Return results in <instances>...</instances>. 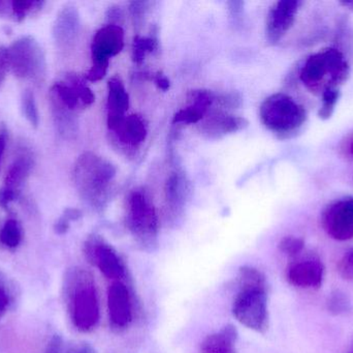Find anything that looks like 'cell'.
Returning a JSON list of instances; mask_svg holds the SVG:
<instances>
[{"instance_id":"8","label":"cell","mask_w":353,"mask_h":353,"mask_svg":"<svg viewBox=\"0 0 353 353\" xmlns=\"http://www.w3.org/2000/svg\"><path fill=\"white\" fill-rule=\"evenodd\" d=\"M124 47V31L121 26L108 24L97 31L93 37L92 66L87 72L86 80L97 82L107 74L110 58L118 55Z\"/></svg>"},{"instance_id":"32","label":"cell","mask_w":353,"mask_h":353,"mask_svg":"<svg viewBox=\"0 0 353 353\" xmlns=\"http://www.w3.org/2000/svg\"><path fill=\"white\" fill-rule=\"evenodd\" d=\"M305 248V242L302 238L296 236H285L279 242V249L288 256H296Z\"/></svg>"},{"instance_id":"26","label":"cell","mask_w":353,"mask_h":353,"mask_svg":"<svg viewBox=\"0 0 353 353\" xmlns=\"http://www.w3.org/2000/svg\"><path fill=\"white\" fill-rule=\"evenodd\" d=\"M238 283L240 288L267 287L265 275L251 267H243L239 269Z\"/></svg>"},{"instance_id":"11","label":"cell","mask_w":353,"mask_h":353,"mask_svg":"<svg viewBox=\"0 0 353 353\" xmlns=\"http://www.w3.org/2000/svg\"><path fill=\"white\" fill-rule=\"evenodd\" d=\"M50 93L76 113L92 105L95 101L94 95L86 81L77 74L66 75L63 80L58 81L52 86Z\"/></svg>"},{"instance_id":"15","label":"cell","mask_w":353,"mask_h":353,"mask_svg":"<svg viewBox=\"0 0 353 353\" xmlns=\"http://www.w3.org/2000/svg\"><path fill=\"white\" fill-rule=\"evenodd\" d=\"M108 309L110 323L117 331H122L132 321V300L128 287L121 282H114L108 289Z\"/></svg>"},{"instance_id":"10","label":"cell","mask_w":353,"mask_h":353,"mask_svg":"<svg viewBox=\"0 0 353 353\" xmlns=\"http://www.w3.org/2000/svg\"><path fill=\"white\" fill-rule=\"evenodd\" d=\"M84 252L89 263L97 267L108 279L123 277L125 269L117 251L101 236H90L85 242Z\"/></svg>"},{"instance_id":"17","label":"cell","mask_w":353,"mask_h":353,"mask_svg":"<svg viewBox=\"0 0 353 353\" xmlns=\"http://www.w3.org/2000/svg\"><path fill=\"white\" fill-rule=\"evenodd\" d=\"M325 267L316 259L300 261L288 269V280L292 285L304 289L319 288L323 284Z\"/></svg>"},{"instance_id":"23","label":"cell","mask_w":353,"mask_h":353,"mask_svg":"<svg viewBox=\"0 0 353 353\" xmlns=\"http://www.w3.org/2000/svg\"><path fill=\"white\" fill-rule=\"evenodd\" d=\"M188 182L180 172H174L168 178L165 184V197L172 209H182L188 196Z\"/></svg>"},{"instance_id":"37","label":"cell","mask_w":353,"mask_h":353,"mask_svg":"<svg viewBox=\"0 0 353 353\" xmlns=\"http://www.w3.org/2000/svg\"><path fill=\"white\" fill-rule=\"evenodd\" d=\"M68 353H97V350L90 345V344L81 342V343L74 344L68 348Z\"/></svg>"},{"instance_id":"25","label":"cell","mask_w":353,"mask_h":353,"mask_svg":"<svg viewBox=\"0 0 353 353\" xmlns=\"http://www.w3.org/2000/svg\"><path fill=\"white\" fill-rule=\"evenodd\" d=\"M45 6L43 0H14L12 1V18L17 22H22L27 17L41 12Z\"/></svg>"},{"instance_id":"41","label":"cell","mask_w":353,"mask_h":353,"mask_svg":"<svg viewBox=\"0 0 353 353\" xmlns=\"http://www.w3.org/2000/svg\"><path fill=\"white\" fill-rule=\"evenodd\" d=\"M154 82L157 83V86L163 90H168L170 88V81L167 77L161 74H157L154 78Z\"/></svg>"},{"instance_id":"39","label":"cell","mask_w":353,"mask_h":353,"mask_svg":"<svg viewBox=\"0 0 353 353\" xmlns=\"http://www.w3.org/2000/svg\"><path fill=\"white\" fill-rule=\"evenodd\" d=\"M6 141H8V131L4 126L0 130V165H1L2 157L6 151Z\"/></svg>"},{"instance_id":"13","label":"cell","mask_w":353,"mask_h":353,"mask_svg":"<svg viewBox=\"0 0 353 353\" xmlns=\"http://www.w3.org/2000/svg\"><path fill=\"white\" fill-rule=\"evenodd\" d=\"M108 126L115 134L117 140L130 149H138L148 135L146 122L138 114L108 117Z\"/></svg>"},{"instance_id":"7","label":"cell","mask_w":353,"mask_h":353,"mask_svg":"<svg viewBox=\"0 0 353 353\" xmlns=\"http://www.w3.org/2000/svg\"><path fill=\"white\" fill-rule=\"evenodd\" d=\"M232 314L247 329L265 334L269 329L267 287L240 288L232 305Z\"/></svg>"},{"instance_id":"33","label":"cell","mask_w":353,"mask_h":353,"mask_svg":"<svg viewBox=\"0 0 353 353\" xmlns=\"http://www.w3.org/2000/svg\"><path fill=\"white\" fill-rule=\"evenodd\" d=\"M338 271L343 279L353 281V249H350L338 263Z\"/></svg>"},{"instance_id":"28","label":"cell","mask_w":353,"mask_h":353,"mask_svg":"<svg viewBox=\"0 0 353 353\" xmlns=\"http://www.w3.org/2000/svg\"><path fill=\"white\" fill-rule=\"evenodd\" d=\"M157 39L151 37H137L132 46V59L137 64H141L147 54L152 53L157 49Z\"/></svg>"},{"instance_id":"12","label":"cell","mask_w":353,"mask_h":353,"mask_svg":"<svg viewBox=\"0 0 353 353\" xmlns=\"http://www.w3.org/2000/svg\"><path fill=\"white\" fill-rule=\"evenodd\" d=\"M323 229L339 242L353 238V198L332 203L323 215Z\"/></svg>"},{"instance_id":"14","label":"cell","mask_w":353,"mask_h":353,"mask_svg":"<svg viewBox=\"0 0 353 353\" xmlns=\"http://www.w3.org/2000/svg\"><path fill=\"white\" fill-rule=\"evenodd\" d=\"M301 4L298 0H281L272 6L267 18V37L271 43H278L290 31Z\"/></svg>"},{"instance_id":"22","label":"cell","mask_w":353,"mask_h":353,"mask_svg":"<svg viewBox=\"0 0 353 353\" xmlns=\"http://www.w3.org/2000/svg\"><path fill=\"white\" fill-rule=\"evenodd\" d=\"M238 333L232 325H228L219 333L208 336L201 343V353H236Z\"/></svg>"},{"instance_id":"35","label":"cell","mask_w":353,"mask_h":353,"mask_svg":"<svg viewBox=\"0 0 353 353\" xmlns=\"http://www.w3.org/2000/svg\"><path fill=\"white\" fill-rule=\"evenodd\" d=\"M340 151L346 159H353V133L347 135L340 144Z\"/></svg>"},{"instance_id":"24","label":"cell","mask_w":353,"mask_h":353,"mask_svg":"<svg viewBox=\"0 0 353 353\" xmlns=\"http://www.w3.org/2000/svg\"><path fill=\"white\" fill-rule=\"evenodd\" d=\"M22 240V228L16 219H8L0 231V246L8 250H14Z\"/></svg>"},{"instance_id":"1","label":"cell","mask_w":353,"mask_h":353,"mask_svg":"<svg viewBox=\"0 0 353 353\" xmlns=\"http://www.w3.org/2000/svg\"><path fill=\"white\" fill-rule=\"evenodd\" d=\"M115 176V166L90 151L78 158L72 172L79 195L93 209L105 205Z\"/></svg>"},{"instance_id":"3","label":"cell","mask_w":353,"mask_h":353,"mask_svg":"<svg viewBox=\"0 0 353 353\" xmlns=\"http://www.w3.org/2000/svg\"><path fill=\"white\" fill-rule=\"evenodd\" d=\"M350 76V64L339 50L330 48L313 54L301 70L303 84L312 93L339 88Z\"/></svg>"},{"instance_id":"27","label":"cell","mask_w":353,"mask_h":353,"mask_svg":"<svg viewBox=\"0 0 353 353\" xmlns=\"http://www.w3.org/2000/svg\"><path fill=\"white\" fill-rule=\"evenodd\" d=\"M21 107H22L23 115L28 120L29 124L33 128H37L39 124V110H37L34 95L30 89L23 91L21 97Z\"/></svg>"},{"instance_id":"29","label":"cell","mask_w":353,"mask_h":353,"mask_svg":"<svg viewBox=\"0 0 353 353\" xmlns=\"http://www.w3.org/2000/svg\"><path fill=\"white\" fill-rule=\"evenodd\" d=\"M327 310L331 314L342 315L347 313L352 309V304L348 296L344 292L337 290L330 296L327 303Z\"/></svg>"},{"instance_id":"5","label":"cell","mask_w":353,"mask_h":353,"mask_svg":"<svg viewBox=\"0 0 353 353\" xmlns=\"http://www.w3.org/2000/svg\"><path fill=\"white\" fill-rule=\"evenodd\" d=\"M126 223L134 238L144 247L154 246L159 236V222L152 201L144 190L132 191L128 198Z\"/></svg>"},{"instance_id":"34","label":"cell","mask_w":353,"mask_h":353,"mask_svg":"<svg viewBox=\"0 0 353 353\" xmlns=\"http://www.w3.org/2000/svg\"><path fill=\"white\" fill-rule=\"evenodd\" d=\"M10 68V52L4 46H0V85L3 82Z\"/></svg>"},{"instance_id":"20","label":"cell","mask_w":353,"mask_h":353,"mask_svg":"<svg viewBox=\"0 0 353 353\" xmlns=\"http://www.w3.org/2000/svg\"><path fill=\"white\" fill-rule=\"evenodd\" d=\"M52 115L56 130L64 139H74L79 132L78 117L76 112L68 109L57 97L50 93Z\"/></svg>"},{"instance_id":"30","label":"cell","mask_w":353,"mask_h":353,"mask_svg":"<svg viewBox=\"0 0 353 353\" xmlns=\"http://www.w3.org/2000/svg\"><path fill=\"white\" fill-rule=\"evenodd\" d=\"M339 88L327 89L323 93V104L319 109V115L321 120H329L335 111L336 105L339 101Z\"/></svg>"},{"instance_id":"18","label":"cell","mask_w":353,"mask_h":353,"mask_svg":"<svg viewBox=\"0 0 353 353\" xmlns=\"http://www.w3.org/2000/svg\"><path fill=\"white\" fill-rule=\"evenodd\" d=\"M247 124L248 122L245 118L218 111L205 116L201 122L199 128L209 138L217 139L238 132L246 128Z\"/></svg>"},{"instance_id":"19","label":"cell","mask_w":353,"mask_h":353,"mask_svg":"<svg viewBox=\"0 0 353 353\" xmlns=\"http://www.w3.org/2000/svg\"><path fill=\"white\" fill-rule=\"evenodd\" d=\"M190 104L179 110L174 116V124H191L201 122L215 101L213 93L208 90H194L190 93Z\"/></svg>"},{"instance_id":"31","label":"cell","mask_w":353,"mask_h":353,"mask_svg":"<svg viewBox=\"0 0 353 353\" xmlns=\"http://www.w3.org/2000/svg\"><path fill=\"white\" fill-rule=\"evenodd\" d=\"M12 290L8 277L0 271V319L4 316L12 304Z\"/></svg>"},{"instance_id":"16","label":"cell","mask_w":353,"mask_h":353,"mask_svg":"<svg viewBox=\"0 0 353 353\" xmlns=\"http://www.w3.org/2000/svg\"><path fill=\"white\" fill-rule=\"evenodd\" d=\"M80 32V15L72 4L63 6L53 24V37L61 49L72 47Z\"/></svg>"},{"instance_id":"4","label":"cell","mask_w":353,"mask_h":353,"mask_svg":"<svg viewBox=\"0 0 353 353\" xmlns=\"http://www.w3.org/2000/svg\"><path fill=\"white\" fill-rule=\"evenodd\" d=\"M259 116L265 128L272 132L288 135L302 128L307 120V112L290 95L275 93L263 102Z\"/></svg>"},{"instance_id":"9","label":"cell","mask_w":353,"mask_h":353,"mask_svg":"<svg viewBox=\"0 0 353 353\" xmlns=\"http://www.w3.org/2000/svg\"><path fill=\"white\" fill-rule=\"evenodd\" d=\"M33 166V153L26 147H22L6 171L3 187L0 189V207L6 209L18 199L23 186L32 171Z\"/></svg>"},{"instance_id":"40","label":"cell","mask_w":353,"mask_h":353,"mask_svg":"<svg viewBox=\"0 0 353 353\" xmlns=\"http://www.w3.org/2000/svg\"><path fill=\"white\" fill-rule=\"evenodd\" d=\"M0 16H12V1H10V0H0Z\"/></svg>"},{"instance_id":"21","label":"cell","mask_w":353,"mask_h":353,"mask_svg":"<svg viewBox=\"0 0 353 353\" xmlns=\"http://www.w3.org/2000/svg\"><path fill=\"white\" fill-rule=\"evenodd\" d=\"M108 116L126 115L130 108V95L119 77L115 76L108 82Z\"/></svg>"},{"instance_id":"2","label":"cell","mask_w":353,"mask_h":353,"mask_svg":"<svg viewBox=\"0 0 353 353\" xmlns=\"http://www.w3.org/2000/svg\"><path fill=\"white\" fill-rule=\"evenodd\" d=\"M70 318L77 330L88 333L99 321V304L92 278L87 271L76 269L65 278Z\"/></svg>"},{"instance_id":"36","label":"cell","mask_w":353,"mask_h":353,"mask_svg":"<svg viewBox=\"0 0 353 353\" xmlns=\"http://www.w3.org/2000/svg\"><path fill=\"white\" fill-rule=\"evenodd\" d=\"M148 2H132L130 3V12L136 21L141 20L147 10Z\"/></svg>"},{"instance_id":"6","label":"cell","mask_w":353,"mask_h":353,"mask_svg":"<svg viewBox=\"0 0 353 353\" xmlns=\"http://www.w3.org/2000/svg\"><path fill=\"white\" fill-rule=\"evenodd\" d=\"M10 68L22 80L41 82L47 72L45 52L34 37H22L10 49Z\"/></svg>"},{"instance_id":"42","label":"cell","mask_w":353,"mask_h":353,"mask_svg":"<svg viewBox=\"0 0 353 353\" xmlns=\"http://www.w3.org/2000/svg\"><path fill=\"white\" fill-rule=\"evenodd\" d=\"M61 339H60L58 336H55V337L52 339L51 343H50L48 353H59L60 348H61Z\"/></svg>"},{"instance_id":"38","label":"cell","mask_w":353,"mask_h":353,"mask_svg":"<svg viewBox=\"0 0 353 353\" xmlns=\"http://www.w3.org/2000/svg\"><path fill=\"white\" fill-rule=\"evenodd\" d=\"M70 220L62 215L61 217L58 219V221L56 222L55 225H54V230H55V232L57 234H64L68 232V229H70Z\"/></svg>"}]
</instances>
